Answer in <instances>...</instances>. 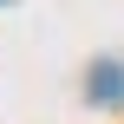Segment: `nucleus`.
I'll list each match as a JSON object with an SVG mask.
<instances>
[{"label":"nucleus","mask_w":124,"mask_h":124,"mask_svg":"<svg viewBox=\"0 0 124 124\" xmlns=\"http://www.w3.org/2000/svg\"><path fill=\"white\" fill-rule=\"evenodd\" d=\"M92 98H98V105H118L124 98V65H98V72H92Z\"/></svg>","instance_id":"1"}]
</instances>
